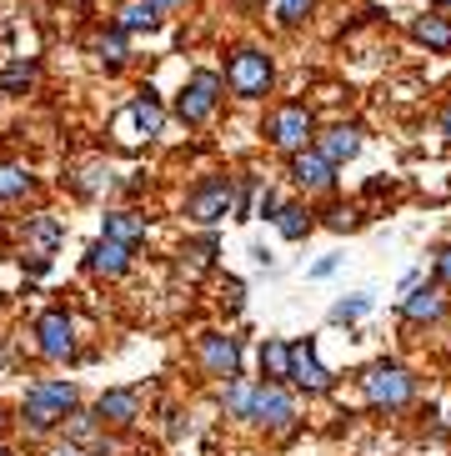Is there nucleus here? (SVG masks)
<instances>
[{
    "label": "nucleus",
    "mask_w": 451,
    "mask_h": 456,
    "mask_svg": "<svg viewBox=\"0 0 451 456\" xmlns=\"http://www.w3.org/2000/svg\"><path fill=\"white\" fill-rule=\"evenodd\" d=\"M271 226H276L286 241H306V236H311V226H316V211H311L306 201H281V211H276V221H271Z\"/></svg>",
    "instance_id": "obj_17"
},
{
    "label": "nucleus",
    "mask_w": 451,
    "mask_h": 456,
    "mask_svg": "<svg viewBox=\"0 0 451 456\" xmlns=\"http://www.w3.org/2000/svg\"><path fill=\"white\" fill-rule=\"evenodd\" d=\"M276 211H281V196H276V191H266L261 201H256V216H266V221H276Z\"/></svg>",
    "instance_id": "obj_33"
},
{
    "label": "nucleus",
    "mask_w": 451,
    "mask_h": 456,
    "mask_svg": "<svg viewBox=\"0 0 451 456\" xmlns=\"http://www.w3.org/2000/svg\"><path fill=\"white\" fill-rule=\"evenodd\" d=\"M86 446H70V442H61V446H51V456H80Z\"/></svg>",
    "instance_id": "obj_37"
},
{
    "label": "nucleus",
    "mask_w": 451,
    "mask_h": 456,
    "mask_svg": "<svg viewBox=\"0 0 451 456\" xmlns=\"http://www.w3.org/2000/svg\"><path fill=\"white\" fill-rule=\"evenodd\" d=\"M431 266H437V286H451V241L437 251V261H431Z\"/></svg>",
    "instance_id": "obj_32"
},
{
    "label": "nucleus",
    "mask_w": 451,
    "mask_h": 456,
    "mask_svg": "<svg viewBox=\"0 0 451 456\" xmlns=\"http://www.w3.org/2000/svg\"><path fill=\"white\" fill-rule=\"evenodd\" d=\"M196 356L201 366H206V376H216V381H236L241 376V341L226 331H206L196 341Z\"/></svg>",
    "instance_id": "obj_8"
},
{
    "label": "nucleus",
    "mask_w": 451,
    "mask_h": 456,
    "mask_svg": "<svg viewBox=\"0 0 451 456\" xmlns=\"http://www.w3.org/2000/svg\"><path fill=\"white\" fill-rule=\"evenodd\" d=\"M366 311H372V296H351V301H341V306L332 311V322H336V326H346V322H361Z\"/></svg>",
    "instance_id": "obj_28"
},
{
    "label": "nucleus",
    "mask_w": 451,
    "mask_h": 456,
    "mask_svg": "<svg viewBox=\"0 0 451 456\" xmlns=\"http://www.w3.org/2000/svg\"><path fill=\"white\" fill-rule=\"evenodd\" d=\"M437 5H451V0H437Z\"/></svg>",
    "instance_id": "obj_41"
},
{
    "label": "nucleus",
    "mask_w": 451,
    "mask_h": 456,
    "mask_svg": "<svg viewBox=\"0 0 451 456\" xmlns=\"http://www.w3.org/2000/svg\"><path fill=\"white\" fill-rule=\"evenodd\" d=\"M76 402H80L76 381H55V376L30 381L26 402H20V421H26L30 431H55V427H66V416L76 411Z\"/></svg>",
    "instance_id": "obj_1"
},
{
    "label": "nucleus",
    "mask_w": 451,
    "mask_h": 456,
    "mask_svg": "<svg viewBox=\"0 0 451 456\" xmlns=\"http://www.w3.org/2000/svg\"><path fill=\"white\" fill-rule=\"evenodd\" d=\"M251 196H256V181L241 175L236 181V221H251Z\"/></svg>",
    "instance_id": "obj_30"
},
{
    "label": "nucleus",
    "mask_w": 451,
    "mask_h": 456,
    "mask_svg": "<svg viewBox=\"0 0 451 456\" xmlns=\"http://www.w3.org/2000/svg\"><path fill=\"white\" fill-rule=\"evenodd\" d=\"M86 271H91V276H106V281L126 276V271H131V246L106 241V236H101V241H95L91 251H86Z\"/></svg>",
    "instance_id": "obj_14"
},
{
    "label": "nucleus",
    "mask_w": 451,
    "mask_h": 456,
    "mask_svg": "<svg viewBox=\"0 0 451 456\" xmlns=\"http://www.w3.org/2000/svg\"><path fill=\"white\" fill-rule=\"evenodd\" d=\"M291 381L306 391V396H326L336 387V376L316 362V341L306 336V341H291Z\"/></svg>",
    "instance_id": "obj_9"
},
{
    "label": "nucleus",
    "mask_w": 451,
    "mask_h": 456,
    "mask_svg": "<svg viewBox=\"0 0 451 456\" xmlns=\"http://www.w3.org/2000/svg\"><path fill=\"white\" fill-rule=\"evenodd\" d=\"M30 191H36V175H30V166L0 161V201H20V196H30Z\"/></svg>",
    "instance_id": "obj_21"
},
{
    "label": "nucleus",
    "mask_w": 451,
    "mask_h": 456,
    "mask_svg": "<svg viewBox=\"0 0 451 456\" xmlns=\"http://www.w3.org/2000/svg\"><path fill=\"white\" fill-rule=\"evenodd\" d=\"M286 171H291L296 191H306V196H326V191H336V166L326 161V156H316V151H296Z\"/></svg>",
    "instance_id": "obj_11"
},
{
    "label": "nucleus",
    "mask_w": 451,
    "mask_h": 456,
    "mask_svg": "<svg viewBox=\"0 0 451 456\" xmlns=\"http://www.w3.org/2000/svg\"><path fill=\"white\" fill-rule=\"evenodd\" d=\"M311 5H316V0H281L276 20H281V26H301L306 15H311Z\"/></svg>",
    "instance_id": "obj_29"
},
{
    "label": "nucleus",
    "mask_w": 451,
    "mask_h": 456,
    "mask_svg": "<svg viewBox=\"0 0 451 456\" xmlns=\"http://www.w3.org/2000/svg\"><path fill=\"white\" fill-rule=\"evenodd\" d=\"M151 236V226H146V216H135V211H111L106 216V241H120V246H141Z\"/></svg>",
    "instance_id": "obj_18"
},
{
    "label": "nucleus",
    "mask_w": 451,
    "mask_h": 456,
    "mask_svg": "<svg viewBox=\"0 0 451 456\" xmlns=\"http://www.w3.org/2000/svg\"><path fill=\"white\" fill-rule=\"evenodd\" d=\"M361 391H366V402H372L376 411H401V406H412V396H416V376L401 362H376L361 376Z\"/></svg>",
    "instance_id": "obj_2"
},
{
    "label": "nucleus",
    "mask_w": 451,
    "mask_h": 456,
    "mask_svg": "<svg viewBox=\"0 0 451 456\" xmlns=\"http://www.w3.org/2000/svg\"><path fill=\"white\" fill-rule=\"evenodd\" d=\"M251 421L256 427H266V431H276V436H291L296 431V402H291V391L286 387H276V381H256V391H251Z\"/></svg>",
    "instance_id": "obj_7"
},
{
    "label": "nucleus",
    "mask_w": 451,
    "mask_h": 456,
    "mask_svg": "<svg viewBox=\"0 0 451 456\" xmlns=\"http://www.w3.org/2000/svg\"><path fill=\"white\" fill-rule=\"evenodd\" d=\"M251 381H241V376H236V381H226V391H221V406H226V411H231V416H236V421H251Z\"/></svg>",
    "instance_id": "obj_26"
},
{
    "label": "nucleus",
    "mask_w": 451,
    "mask_h": 456,
    "mask_svg": "<svg viewBox=\"0 0 451 456\" xmlns=\"http://www.w3.org/2000/svg\"><path fill=\"white\" fill-rule=\"evenodd\" d=\"M36 346L45 362H66L70 351H76V322H70L66 311H45L36 322Z\"/></svg>",
    "instance_id": "obj_10"
},
{
    "label": "nucleus",
    "mask_w": 451,
    "mask_h": 456,
    "mask_svg": "<svg viewBox=\"0 0 451 456\" xmlns=\"http://www.w3.org/2000/svg\"><path fill=\"white\" fill-rule=\"evenodd\" d=\"M326 221H332L336 231H351V226H357V216H351V211H341V206H336V211H326Z\"/></svg>",
    "instance_id": "obj_35"
},
{
    "label": "nucleus",
    "mask_w": 451,
    "mask_h": 456,
    "mask_svg": "<svg viewBox=\"0 0 451 456\" xmlns=\"http://www.w3.org/2000/svg\"><path fill=\"white\" fill-rule=\"evenodd\" d=\"M156 26H160V15L151 11L146 0H126V5L116 11V30H120V36H131V30H156Z\"/></svg>",
    "instance_id": "obj_22"
},
{
    "label": "nucleus",
    "mask_w": 451,
    "mask_h": 456,
    "mask_svg": "<svg viewBox=\"0 0 451 456\" xmlns=\"http://www.w3.org/2000/svg\"><path fill=\"white\" fill-rule=\"evenodd\" d=\"M221 95H226V81L216 76V70H196L186 86H181V95H176V121L186 126H206L221 110Z\"/></svg>",
    "instance_id": "obj_6"
},
{
    "label": "nucleus",
    "mask_w": 451,
    "mask_h": 456,
    "mask_svg": "<svg viewBox=\"0 0 451 456\" xmlns=\"http://www.w3.org/2000/svg\"><path fill=\"white\" fill-rule=\"evenodd\" d=\"M0 427H5V416H0Z\"/></svg>",
    "instance_id": "obj_42"
},
{
    "label": "nucleus",
    "mask_w": 451,
    "mask_h": 456,
    "mask_svg": "<svg viewBox=\"0 0 451 456\" xmlns=\"http://www.w3.org/2000/svg\"><path fill=\"white\" fill-rule=\"evenodd\" d=\"M61 236H66V226H61L55 216H30L26 221V241H36L40 256H51L55 246H61Z\"/></svg>",
    "instance_id": "obj_23"
},
{
    "label": "nucleus",
    "mask_w": 451,
    "mask_h": 456,
    "mask_svg": "<svg viewBox=\"0 0 451 456\" xmlns=\"http://www.w3.org/2000/svg\"><path fill=\"white\" fill-rule=\"evenodd\" d=\"M441 135H447V141H451V106L441 110Z\"/></svg>",
    "instance_id": "obj_39"
},
{
    "label": "nucleus",
    "mask_w": 451,
    "mask_h": 456,
    "mask_svg": "<svg viewBox=\"0 0 451 456\" xmlns=\"http://www.w3.org/2000/svg\"><path fill=\"white\" fill-rule=\"evenodd\" d=\"M80 456H111V442H101V446H86Z\"/></svg>",
    "instance_id": "obj_38"
},
{
    "label": "nucleus",
    "mask_w": 451,
    "mask_h": 456,
    "mask_svg": "<svg viewBox=\"0 0 451 456\" xmlns=\"http://www.w3.org/2000/svg\"><path fill=\"white\" fill-rule=\"evenodd\" d=\"M261 376H266V381H276V387L291 381V341L266 336V341H261Z\"/></svg>",
    "instance_id": "obj_19"
},
{
    "label": "nucleus",
    "mask_w": 451,
    "mask_h": 456,
    "mask_svg": "<svg viewBox=\"0 0 451 456\" xmlns=\"http://www.w3.org/2000/svg\"><path fill=\"white\" fill-rule=\"evenodd\" d=\"M266 141H271L276 151H286V156L311 151V141H316V116H311V106H306V101L276 106L271 116H266Z\"/></svg>",
    "instance_id": "obj_3"
},
{
    "label": "nucleus",
    "mask_w": 451,
    "mask_h": 456,
    "mask_svg": "<svg viewBox=\"0 0 451 456\" xmlns=\"http://www.w3.org/2000/svg\"><path fill=\"white\" fill-rule=\"evenodd\" d=\"M271 81H276V66H271V55L266 51H256V45L231 51V61H226V86H231V95H241V101H261V95L271 91Z\"/></svg>",
    "instance_id": "obj_5"
},
{
    "label": "nucleus",
    "mask_w": 451,
    "mask_h": 456,
    "mask_svg": "<svg viewBox=\"0 0 451 456\" xmlns=\"http://www.w3.org/2000/svg\"><path fill=\"white\" fill-rule=\"evenodd\" d=\"M0 456H11V446H0Z\"/></svg>",
    "instance_id": "obj_40"
},
{
    "label": "nucleus",
    "mask_w": 451,
    "mask_h": 456,
    "mask_svg": "<svg viewBox=\"0 0 451 456\" xmlns=\"http://www.w3.org/2000/svg\"><path fill=\"white\" fill-rule=\"evenodd\" d=\"M95 421H101V427H116V431L135 427V421H141V391H131V387L101 391V402H95Z\"/></svg>",
    "instance_id": "obj_12"
},
{
    "label": "nucleus",
    "mask_w": 451,
    "mask_h": 456,
    "mask_svg": "<svg viewBox=\"0 0 451 456\" xmlns=\"http://www.w3.org/2000/svg\"><path fill=\"white\" fill-rule=\"evenodd\" d=\"M95 55H101V61H106L111 70H116V66H126V36H120V30L111 26L106 36H101V41H95Z\"/></svg>",
    "instance_id": "obj_27"
},
{
    "label": "nucleus",
    "mask_w": 451,
    "mask_h": 456,
    "mask_svg": "<svg viewBox=\"0 0 451 456\" xmlns=\"http://www.w3.org/2000/svg\"><path fill=\"white\" fill-rule=\"evenodd\" d=\"M447 316V296H441V286H412V291L401 296V322L412 326H431Z\"/></svg>",
    "instance_id": "obj_13"
},
{
    "label": "nucleus",
    "mask_w": 451,
    "mask_h": 456,
    "mask_svg": "<svg viewBox=\"0 0 451 456\" xmlns=\"http://www.w3.org/2000/svg\"><path fill=\"white\" fill-rule=\"evenodd\" d=\"M226 216H236V181L231 175H206L186 191V221L196 226H221Z\"/></svg>",
    "instance_id": "obj_4"
},
{
    "label": "nucleus",
    "mask_w": 451,
    "mask_h": 456,
    "mask_svg": "<svg viewBox=\"0 0 451 456\" xmlns=\"http://www.w3.org/2000/svg\"><path fill=\"white\" fill-rule=\"evenodd\" d=\"M336 271V256H326V261H316V266H311V276H332Z\"/></svg>",
    "instance_id": "obj_36"
},
{
    "label": "nucleus",
    "mask_w": 451,
    "mask_h": 456,
    "mask_svg": "<svg viewBox=\"0 0 451 456\" xmlns=\"http://www.w3.org/2000/svg\"><path fill=\"white\" fill-rule=\"evenodd\" d=\"M146 5L160 15V20H166V15H176V11H186V0H146Z\"/></svg>",
    "instance_id": "obj_34"
},
{
    "label": "nucleus",
    "mask_w": 451,
    "mask_h": 456,
    "mask_svg": "<svg viewBox=\"0 0 451 456\" xmlns=\"http://www.w3.org/2000/svg\"><path fill=\"white\" fill-rule=\"evenodd\" d=\"M412 36L426 45V51H437V55H451V20L447 15H416V26Z\"/></svg>",
    "instance_id": "obj_20"
},
{
    "label": "nucleus",
    "mask_w": 451,
    "mask_h": 456,
    "mask_svg": "<svg viewBox=\"0 0 451 456\" xmlns=\"http://www.w3.org/2000/svg\"><path fill=\"white\" fill-rule=\"evenodd\" d=\"M126 121L141 126V135H160V131H166V106H160V95L151 91V86L131 95V106H126Z\"/></svg>",
    "instance_id": "obj_16"
},
{
    "label": "nucleus",
    "mask_w": 451,
    "mask_h": 456,
    "mask_svg": "<svg viewBox=\"0 0 451 456\" xmlns=\"http://www.w3.org/2000/svg\"><path fill=\"white\" fill-rule=\"evenodd\" d=\"M66 442L70 446H86V442H106V436H101V421H95V411H70L66 416Z\"/></svg>",
    "instance_id": "obj_25"
},
{
    "label": "nucleus",
    "mask_w": 451,
    "mask_h": 456,
    "mask_svg": "<svg viewBox=\"0 0 451 456\" xmlns=\"http://www.w3.org/2000/svg\"><path fill=\"white\" fill-rule=\"evenodd\" d=\"M311 151L326 156L332 166H341V161H351V156L361 151V131H357V126H332V131L316 135V146H311Z\"/></svg>",
    "instance_id": "obj_15"
},
{
    "label": "nucleus",
    "mask_w": 451,
    "mask_h": 456,
    "mask_svg": "<svg viewBox=\"0 0 451 456\" xmlns=\"http://www.w3.org/2000/svg\"><path fill=\"white\" fill-rule=\"evenodd\" d=\"M186 256H196L201 266H211V261H216V236H211V231H206V236H201V241H196V246H191V251H186Z\"/></svg>",
    "instance_id": "obj_31"
},
{
    "label": "nucleus",
    "mask_w": 451,
    "mask_h": 456,
    "mask_svg": "<svg viewBox=\"0 0 451 456\" xmlns=\"http://www.w3.org/2000/svg\"><path fill=\"white\" fill-rule=\"evenodd\" d=\"M36 76H40V66L20 55V61H11V66L0 70V91H5V95H26L30 86H36Z\"/></svg>",
    "instance_id": "obj_24"
}]
</instances>
